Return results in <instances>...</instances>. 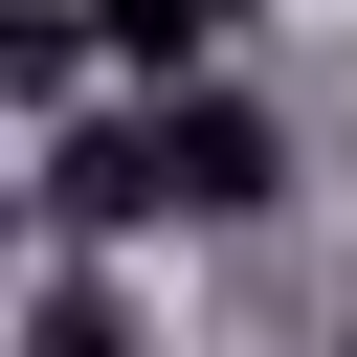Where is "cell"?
Returning a JSON list of instances; mask_svg holds the SVG:
<instances>
[{
    "mask_svg": "<svg viewBox=\"0 0 357 357\" xmlns=\"http://www.w3.org/2000/svg\"><path fill=\"white\" fill-rule=\"evenodd\" d=\"M268 178H290V156H268L245 89H156L134 134H89V112L45 134V223H67V245H112V223H245Z\"/></svg>",
    "mask_w": 357,
    "mask_h": 357,
    "instance_id": "1",
    "label": "cell"
},
{
    "mask_svg": "<svg viewBox=\"0 0 357 357\" xmlns=\"http://www.w3.org/2000/svg\"><path fill=\"white\" fill-rule=\"evenodd\" d=\"M201 22H223V0H89V45L156 67V89H201Z\"/></svg>",
    "mask_w": 357,
    "mask_h": 357,
    "instance_id": "2",
    "label": "cell"
},
{
    "mask_svg": "<svg viewBox=\"0 0 357 357\" xmlns=\"http://www.w3.org/2000/svg\"><path fill=\"white\" fill-rule=\"evenodd\" d=\"M22 357H134V312H112L89 268H45V312H22Z\"/></svg>",
    "mask_w": 357,
    "mask_h": 357,
    "instance_id": "3",
    "label": "cell"
}]
</instances>
